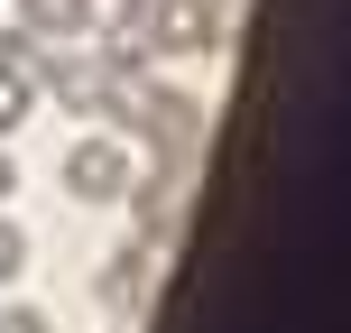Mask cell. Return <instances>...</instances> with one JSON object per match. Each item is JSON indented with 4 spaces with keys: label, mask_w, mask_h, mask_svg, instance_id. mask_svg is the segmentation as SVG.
Masks as SVG:
<instances>
[{
    "label": "cell",
    "mask_w": 351,
    "mask_h": 333,
    "mask_svg": "<svg viewBox=\"0 0 351 333\" xmlns=\"http://www.w3.org/2000/svg\"><path fill=\"white\" fill-rule=\"evenodd\" d=\"M148 47H158V56H204L213 47V0H158Z\"/></svg>",
    "instance_id": "6da1fadb"
},
{
    "label": "cell",
    "mask_w": 351,
    "mask_h": 333,
    "mask_svg": "<svg viewBox=\"0 0 351 333\" xmlns=\"http://www.w3.org/2000/svg\"><path fill=\"white\" fill-rule=\"evenodd\" d=\"M121 139H84V148H74V158H65V185L74 194H84V204H111V194H121Z\"/></svg>",
    "instance_id": "7a4b0ae2"
},
{
    "label": "cell",
    "mask_w": 351,
    "mask_h": 333,
    "mask_svg": "<svg viewBox=\"0 0 351 333\" xmlns=\"http://www.w3.org/2000/svg\"><path fill=\"white\" fill-rule=\"evenodd\" d=\"M19 28H28V37H84L93 28V0H19Z\"/></svg>",
    "instance_id": "3957f363"
},
{
    "label": "cell",
    "mask_w": 351,
    "mask_h": 333,
    "mask_svg": "<svg viewBox=\"0 0 351 333\" xmlns=\"http://www.w3.org/2000/svg\"><path fill=\"white\" fill-rule=\"evenodd\" d=\"M139 287H148V250H121V260L102 268V306H121V315H130V306H139Z\"/></svg>",
    "instance_id": "277c9868"
},
{
    "label": "cell",
    "mask_w": 351,
    "mask_h": 333,
    "mask_svg": "<svg viewBox=\"0 0 351 333\" xmlns=\"http://www.w3.org/2000/svg\"><path fill=\"white\" fill-rule=\"evenodd\" d=\"M176 222V176H148L139 185V231H167Z\"/></svg>",
    "instance_id": "5b68a950"
},
{
    "label": "cell",
    "mask_w": 351,
    "mask_h": 333,
    "mask_svg": "<svg viewBox=\"0 0 351 333\" xmlns=\"http://www.w3.org/2000/svg\"><path fill=\"white\" fill-rule=\"evenodd\" d=\"M19 268H28V231L0 222V278H19Z\"/></svg>",
    "instance_id": "8992f818"
},
{
    "label": "cell",
    "mask_w": 351,
    "mask_h": 333,
    "mask_svg": "<svg viewBox=\"0 0 351 333\" xmlns=\"http://www.w3.org/2000/svg\"><path fill=\"white\" fill-rule=\"evenodd\" d=\"M0 333H47V315L37 306H0Z\"/></svg>",
    "instance_id": "52a82bcc"
},
{
    "label": "cell",
    "mask_w": 351,
    "mask_h": 333,
    "mask_svg": "<svg viewBox=\"0 0 351 333\" xmlns=\"http://www.w3.org/2000/svg\"><path fill=\"white\" fill-rule=\"evenodd\" d=\"M10 185H19V167H10V148H0V194H10Z\"/></svg>",
    "instance_id": "ba28073f"
}]
</instances>
